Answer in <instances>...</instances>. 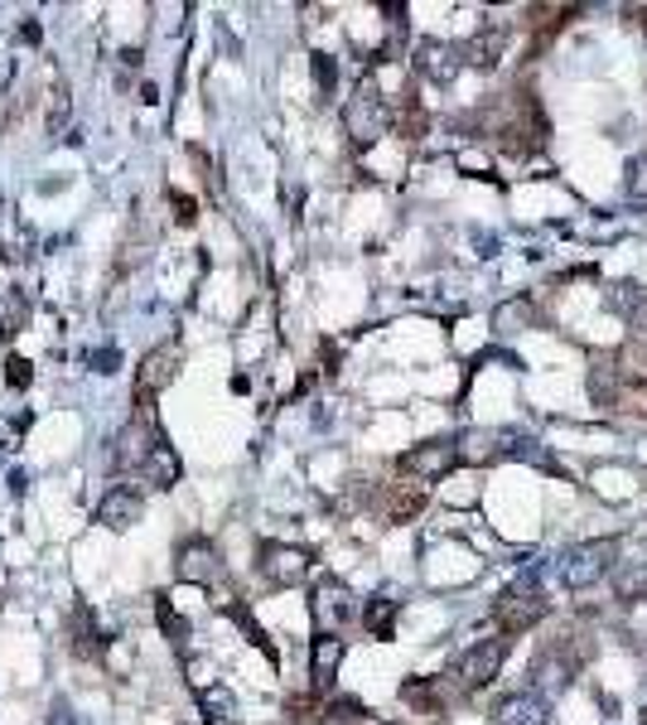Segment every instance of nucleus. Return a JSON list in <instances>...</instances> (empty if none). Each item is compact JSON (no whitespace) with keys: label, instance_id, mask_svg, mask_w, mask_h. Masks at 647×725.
Listing matches in <instances>:
<instances>
[{"label":"nucleus","instance_id":"nucleus-8","mask_svg":"<svg viewBox=\"0 0 647 725\" xmlns=\"http://www.w3.org/2000/svg\"><path fill=\"white\" fill-rule=\"evenodd\" d=\"M464 69V49H454V44H444V39H420L416 44V73L420 77H430V83H454Z\"/></svg>","mask_w":647,"mask_h":725},{"label":"nucleus","instance_id":"nucleus-11","mask_svg":"<svg viewBox=\"0 0 647 725\" xmlns=\"http://www.w3.org/2000/svg\"><path fill=\"white\" fill-rule=\"evenodd\" d=\"M155 445H160V431H150V426H141V421H131L126 431L117 435V464L121 470H145V460L155 455Z\"/></svg>","mask_w":647,"mask_h":725},{"label":"nucleus","instance_id":"nucleus-13","mask_svg":"<svg viewBox=\"0 0 647 725\" xmlns=\"http://www.w3.org/2000/svg\"><path fill=\"white\" fill-rule=\"evenodd\" d=\"M174 576L188 580V585H204V580L218 576V552L208 542H184L180 556H174Z\"/></svg>","mask_w":647,"mask_h":725},{"label":"nucleus","instance_id":"nucleus-32","mask_svg":"<svg viewBox=\"0 0 647 725\" xmlns=\"http://www.w3.org/2000/svg\"><path fill=\"white\" fill-rule=\"evenodd\" d=\"M0 208H5V198H0Z\"/></svg>","mask_w":647,"mask_h":725},{"label":"nucleus","instance_id":"nucleus-29","mask_svg":"<svg viewBox=\"0 0 647 725\" xmlns=\"http://www.w3.org/2000/svg\"><path fill=\"white\" fill-rule=\"evenodd\" d=\"M174 208H180V222H194V204L184 194H174Z\"/></svg>","mask_w":647,"mask_h":725},{"label":"nucleus","instance_id":"nucleus-9","mask_svg":"<svg viewBox=\"0 0 647 725\" xmlns=\"http://www.w3.org/2000/svg\"><path fill=\"white\" fill-rule=\"evenodd\" d=\"M180 363H184L180 343H160L155 353H145L141 367H136V392H145V397L164 392V387L174 383V373H180Z\"/></svg>","mask_w":647,"mask_h":725},{"label":"nucleus","instance_id":"nucleus-16","mask_svg":"<svg viewBox=\"0 0 647 725\" xmlns=\"http://www.w3.org/2000/svg\"><path fill=\"white\" fill-rule=\"evenodd\" d=\"M141 479L150 488H170V484H180V455L170 450V445H155V455L150 460H145V470H141Z\"/></svg>","mask_w":647,"mask_h":725},{"label":"nucleus","instance_id":"nucleus-28","mask_svg":"<svg viewBox=\"0 0 647 725\" xmlns=\"http://www.w3.org/2000/svg\"><path fill=\"white\" fill-rule=\"evenodd\" d=\"M29 377H35V373H29L25 359H10V363H5V383H10V387H29Z\"/></svg>","mask_w":647,"mask_h":725},{"label":"nucleus","instance_id":"nucleus-15","mask_svg":"<svg viewBox=\"0 0 647 725\" xmlns=\"http://www.w3.org/2000/svg\"><path fill=\"white\" fill-rule=\"evenodd\" d=\"M503 44H508V25H503V20H493V25L478 29L474 44L464 49V63H474V69H493V63L503 59Z\"/></svg>","mask_w":647,"mask_h":725},{"label":"nucleus","instance_id":"nucleus-27","mask_svg":"<svg viewBox=\"0 0 647 725\" xmlns=\"http://www.w3.org/2000/svg\"><path fill=\"white\" fill-rule=\"evenodd\" d=\"M315 83H319V93L329 97L333 93V83H339V63L329 59V53H315Z\"/></svg>","mask_w":647,"mask_h":725},{"label":"nucleus","instance_id":"nucleus-1","mask_svg":"<svg viewBox=\"0 0 647 725\" xmlns=\"http://www.w3.org/2000/svg\"><path fill=\"white\" fill-rule=\"evenodd\" d=\"M613 556H619V542L613 537H595V542H575V546H565L561 552V561H556V571H561V580L571 590H589V585H599L613 566Z\"/></svg>","mask_w":647,"mask_h":725},{"label":"nucleus","instance_id":"nucleus-20","mask_svg":"<svg viewBox=\"0 0 647 725\" xmlns=\"http://www.w3.org/2000/svg\"><path fill=\"white\" fill-rule=\"evenodd\" d=\"M623 189H628V204L647 208V150L628 160V174H623Z\"/></svg>","mask_w":647,"mask_h":725},{"label":"nucleus","instance_id":"nucleus-26","mask_svg":"<svg viewBox=\"0 0 647 725\" xmlns=\"http://www.w3.org/2000/svg\"><path fill=\"white\" fill-rule=\"evenodd\" d=\"M232 619H237L242 624V633H247V639L256 643V649H261L266 657H271V663H276V649H271V639H266V633H261V624H256L252 615H247V609H232Z\"/></svg>","mask_w":647,"mask_h":725},{"label":"nucleus","instance_id":"nucleus-25","mask_svg":"<svg viewBox=\"0 0 647 725\" xmlns=\"http://www.w3.org/2000/svg\"><path fill=\"white\" fill-rule=\"evenodd\" d=\"M160 629H164V633H170V643H174V653H180V657H188V653H184V643H188V624H184L180 615H174V609H170V605H164V600H160Z\"/></svg>","mask_w":647,"mask_h":725},{"label":"nucleus","instance_id":"nucleus-24","mask_svg":"<svg viewBox=\"0 0 647 725\" xmlns=\"http://www.w3.org/2000/svg\"><path fill=\"white\" fill-rule=\"evenodd\" d=\"M184 677H188V687L204 697L208 687H218V677H213V663L208 657H184Z\"/></svg>","mask_w":647,"mask_h":725},{"label":"nucleus","instance_id":"nucleus-31","mask_svg":"<svg viewBox=\"0 0 647 725\" xmlns=\"http://www.w3.org/2000/svg\"><path fill=\"white\" fill-rule=\"evenodd\" d=\"M638 721L647 725V687H643V697H638Z\"/></svg>","mask_w":647,"mask_h":725},{"label":"nucleus","instance_id":"nucleus-18","mask_svg":"<svg viewBox=\"0 0 647 725\" xmlns=\"http://www.w3.org/2000/svg\"><path fill=\"white\" fill-rule=\"evenodd\" d=\"M498 440L503 435H493V431H464L460 435V464H488V460H498Z\"/></svg>","mask_w":647,"mask_h":725},{"label":"nucleus","instance_id":"nucleus-7","mask_svg":"<svg viewBox=\"0 0 647 725\" xmlns=\"http://www.w3.org/2000/svg\"><path fill=\"white\" fill-rule=\"evenodd\" d=\"M454 464H460V440H426V445H416V450L401 455V470L426 479V484L444 479Z\"/></svg>","mask_w":647,"mask_h":725},{"label":"nucleus","instance_id":"nucleus-22","mask_svg":"<svg viewBox=\"0 0 647 725\" xmlns=\"http://www.w3.org/2000/svg\"><path fill=\"white\" fill-rule=\"evenodd\" d=\"M69 111H73V102H69V83H63V77H53V102H49V131H69Z\"/></svg>","mask_w":647,"mask_h":725},{"label":"nucleus","instance_id":"nucleus-19","mask_svg":"<svg viewBox=\"0 0 647 725\" xmlns=\"http://www.w3.org/2000/svg\"><path fill=\"white\" fill-rule=\"evenodd\" d=\"M392 624H396V600L377 595V600H367V605H363V629L367 633H377V639H392Z\"/></svg>","mask_w":647,"mask_h":725},{"label":"nucleus","instance_id":"nucleus-6","mask_svg":"<svg viewBox=\"0 0 647 725\" xmlns=\"http://www.w3.org/2000/svg\"><path fill=\"white\" fill-rule=\"evenodd\" d=\"M309 552L305 546H290V542H266L261 546V561H256V571H261L271 585H300V580L309 576Z\"/></svg>","mask_w":647,"mask_h":725},{"label":"nucleus","instance_id":"nucleus-21","mask_svg":"<svg viewBox=\"0 0 647 725\" xmlns=\"http://www.w3.org/2000/svg\"><path fill=\"white\" fill-rule=\"evenodd\" d=\"M198 706H204V716H208V721H228V716H232V691L222 687V682H218V687H208L204 697H198Z\"/></svg>","mask_w":647,"mask_h":725},{"label":"nucleus","instance_id":"nucleus-30","mask_svg":"<svg viewBox=\"0 0 647 725\" xmlns=\"http://www.w3.org/2000/svg\"><path fill=\"white\" fill-rule=\"evenodd\" d=\"M93 363H97V373H111V363H117V353H111V349H107V353H97V359H93Z\"/></svg>","mask_w":647,"mask_h":725},{"label":"nucleus","instance_id":"nucleus-14","mask_svg":"<svg viewBox=\"0 0 647 725\" xmlns=\"http://www.w3.org/2000/svg\"><path fill=\"white\" fill-rule=\"evenodd\" d=\"M339 663H343V639L339 633H319L315 639V653H309V677H315V691L333 687V677H339Z\"/></svg>","mask_w":647,"mask_h":725},{"label":"nucleus","instance_id":"nucleus-4","mask_svg":"<svg viewBox=\"0 0 647 725\" xmlns=\"http://www.w3.org/2000/svg\"><path fill=\"white\" fill-rule=\"evenodd\" d=\"M309 609H315L319 633H339L343 624H353V619L363 615L358 600H353V590L343 585V580H333V576H324L319 585H315V600H309Z\"/></svg>","mask_w":647,"mask_h":725},{"label":"nucleus","instance_id":"nucleus-12","mask_svg":"<svg viewBox=\"0 0 647 725\" xmlns=\"http://www.w3.org/2000/svg\"><path fill=\"white\" fill-rule=\"evenodd\" d=\"M141 512H145L141 494L121 484V488H111L102 504H97V522H102V528H111V532H126L131 522H141Z\"/></svg>","mask_w":647,"mask_h":725},{"label":"nucleus","instance_id":"nucleus-3","mask_svg":"<svg viewBox=\"0 0 647 725\" xmlns=\"http://www.w3.org/2000/svg\"><path fill=\"white\" fill-rule=\"evenodd\" d=\"M343 131L353 136V145H373L392 131V107L377 93V83H363L358 93L343 102Z\"/></svg>","mask_w":647,"mask_h":725},{"label":"nucleus","instance_id":"nucleus-23","mask_svg":"<svg viewBox=\"0 0 647 725\" xmlns=\"http://www.w3.org/2000/svg\"><path fill=\"white\" fill-rule=\"evenodd\" d=\"M367 711L358 706V701H329L324 706V725H363Z\"/></svg>","mask_w":647,"mask_h":725},{"label":"nucleus","instance_id":"nucleus-17","mask_svg":"<svg viewBox=\"0 0 647 725\" xmlns=\"http://www.w3.org/2000/svg\"><path fill=\"white\" fill-rule=\"evenodd\" d=\"M609 580H613V595H619L623 605H633V600L647 595V566L643 561H619L609 571Z\"/></svg>","mask_w":647,"mask_h":725},{"label":"nucleus","instance_id":"nucleus-10","mask_svg":"<svg viewBox=\"0 0 647 725\" xmlns=\"http://www.w3.org/2000/svg\"><path fill=\"white\" fill-rule=\"evenodd\" d=\"M493 725H551V701L541 691H512L493 706Z\"/></svg>","mask_w":647,"mask_h":725},{"label":"nucleus","instance_id":"nucleus-5","mask_svg":"<svg viewBox=\"0 0 647 725\" xmlns=\"http://www.w3.org/2000/svg\"><path fill=\"white\" fill-rule=\"evenodd\" d=\"M503 657H508V639H484V643H474L460 663H454V682H460L464 691H478V687H488L498 677V667H503Z\"/></svg>","mask_w":647,"mask_h":725},{"label":"nucleus","instance_id":"nucleus-2","mask_svg":"<svg viewBox=\"0 0 647 725\" xmlns=\"http://www.w3.org/2000/svg\"><path fill=\"white\" fill-rule=\"evenodd\" d=\"M546 609H551V605H546L537 576H522V580H512L503 595L493 600V624L503 633H527L532 624L546 619Z\"/></svg>","mask_w":647,"mask_h":725}]
</instances>
